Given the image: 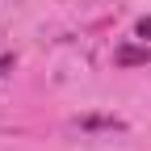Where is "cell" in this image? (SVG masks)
<instances>
[{"mask_svg": "<svg viewBox=\"0 0 151 151\" xmlns=\"http://www.w3.org/2000/svg\"><path fill=\"white\" fill-rule=\"evenodd\" d=\"M134 34H139V38H143V42H147V38H151V17H143V21H139V25H134Z\"/></svg>", "mask_w": 151, "mask_h": 151, "instance_id": "2", "label": "cell"}, {"mask_svg": "<svg viewBox=\"0 0 151 151\" xmlns=\"http://www.w3.org/2000/svg\"><path fill=\"white\" fill-rule=\"evenodd\" d=\"M151 50H118V63H147Z\"/></svg>", "mask_w": 151, "mask_h": 151, "instance_id": "1", "label": "cell"}]
</instances>
